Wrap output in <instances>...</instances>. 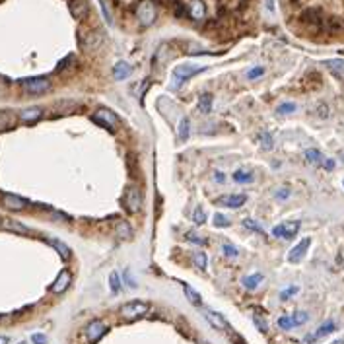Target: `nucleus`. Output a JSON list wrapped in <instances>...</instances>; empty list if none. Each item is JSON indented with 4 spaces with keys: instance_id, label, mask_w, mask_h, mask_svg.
I'll return each instance as SVG.
<instances>
[{
    "instance_id": "36",
    "label": "nucleus",
    "mask_w": 344,
    "mask_h": 344,
    "mask_svg": "<svg viewBox=\"0 0 344 344\" xmlns=\"http://www.w3.org/2000/svg\"><path fill=\"white\" fill-rule=\"evenodd\" d=\"M212 224L216 226V228H228L229 224H231V220L228 218V216H224V214H214V220H212Z\"/></svg>"
},
{
    "instance_id": "17",
    "label": "nucleus",
    "mask_w": 344,
    "mask_h": 344,
    "mask_svg": "<svg viewBox=\"0 0 344 344\" xmlns=\"http://www.w3.org/2000/svg\"><path fill=\"white\" fill-rule=\"evenodd\" d=\"M189 14H191V18H194V20H202V18L206 16V6H204V2H202V0H191V2H189Z\"/></svg>"
},
{
    "instance_id": "15",
    "label": "nucleus",
    "mask_w": 344,
    "mask_h": 344,
    "mask_svg": "<svg viewBox=\"0 0 344 344\" xmlns=\"http://www.w3.org/2000/svg\"><path fill=\"white\" fill-rule=\"evenodd\" d=\"M18 117H20L22 123H28V125L30 123H37L43 117V109L41 107H28V109H22Z\"/></svg>"
},
{
    "instance_id": "30",
    "label": "nucleus",
    "mask_w": 344,
    "mask_h": 344,
    "mask_svg": "<svg viewBox=\"0 0 344 344\" xmlns=\"http://www.w3.org/2000/svg\"><path fill=\"white\" fill-rule=\"evenodd\" d=\"M290 319H292V325H294V327H302V325H306V323L309 321V313L296 311L290 315Z\"/></svg>"
},
{
    "instance_id": "28",
    "label": "nucleus",
    "mask_w": 344,
    "mask_h": 344,
    "mask_svg": "<svg viewBox=\"0 0 344 344\" xmlns=\"http://www.w3.org/2000/svg\"><path fill=\"white\" fill-rule=\"evenodd\" d=\"M233 181L235 183H241V185H247L253 181V173L251 171H245V169H237L235 173H233Z\"/></svg>"
},
{
    "instance_id": "6",
    "label": "nucleus",
    "mask_w": 344,
    "mask_h": 344,
    "mask_svg": "<svg viewBox=\"0 0 344 344\" xmlns=\"http://www.w3.org/2000/svg\"><path fill=\"white\" fill-rule=\"evenodd\" d=\"M136 18H138V22H140L144 28L152 26V24L156 22V18H157L156 6H154L152 2H148V0L140 2V4H138V8H136Z\"/></svg>"
},
{
    "instance_id": "5",
    "label": "nucleus",
    "mask_w": 344,
    "mask_h": 344,
    "mask_svg": "<svg viewBox=\"0 0 344 344\" xmlns=\"http://www.w3.org/2000/svg\"><path fill=\"white\" fill-rule=\"evenodd\" d=\"M125 206L126 210L130 212V214H138L140 212V208H142V191L138 189V185H130V187H126L125 191Z\"/></svg>"
},
{
    "instance_id": "24",
    "label": "nucleus",
    "mask_w": 344,
    "mask_h": 344,
    "mask_svg": "<svg viewBox=\"0 0 344 344\" xmlns=\"http://www.w3.org/2000/svg\"><path fill=\"white\" fill-rule=\"evenodd\" d=\"M49 243L57 249V253L61 255V259H64V261H68L70 259V249H68V245L64 243V241H61V239H57V237H51L49 239Z\"/></svg>"
},
{
    "instance_id": "3",
    "label": "nucleus",
    "mask_w": 344,
    "mask_h": 344,
    "mask_svg": "<svg viewBox=\"0 0 344 344\" xmlns=\"http://www.w3.org/2000/svg\"><path fill=\"white\" fill-rule=\"evenodd\" d=\"M20 86L24 88V92L30 95H41L47 94L51 90V80L49 78H26L20 82Z\"/></svg>"
},
{
    "instance_id": "43",
    "label": "nucleus",
    "mask_w": 344,
    "mask_h": 344,
    "mask_svg": "<svg viewBox=\"0 0 344 344\" xmlns=\"http://www.w3.org/2000/svg\"><path fill=\"white\" fill-rule=\"evenodd\" d=\"M298 294V286H290V288H286L284 292L280 294L282 300H288V298H292V296H296Z\"/></svg>"
},
{
    "instance_id": "33",
    "label": "nucleus",
    "mask_w": 344,
    "mask_h": 344,
    "mask_svg": "<svg viewBox=\"0 0 344 344\" xmlns=\"http://www.w3.org/2000/svg\"><path fill=\"white\" fill-rule=\"evenodd\" d=\"M306 159L311 161V163H321L323 161V154L317 148H307L306 150Z\"/></svg>"
},
{
    "instance_id": "20",
    "label": "nucleus",
    "mask_w": 344,
    "mask_h": 344,
    "mask_svg": "<svg viewBox=\"0 0 344 344\" xmlns=\"http://www.w3.org/2000/svg\"><path fill=\"white\" fill-rule=\"evenodd\" d=\"M130 72H132V66L125 63V61H121V63H117L113 66V78L115 80H126L130 76Z\"/></svg>"
},
{
    "instance_id": "27",
    "label": "nucleus",
    "mask_w": 344,
    "mask_h": 344,
    "mask_svg": "<svg viewBox=\"0 0 344 344\" xmlns=\"http://www.w3.org/2000/svg\"><path fill=\"white\" fill-rule=\"evenodd\" d=\"M261 282H263V274H261V272H255V274H249V276H243L241 284H243L247 290H255Z\"/></svg>"
},
{
    "instance_id": "42",
    "label": "nucleus",
    "mask_w": 344,
    "mask_h": 344,
    "mask_svg": "<svg viewBox=\"0 0 344 344\" xmlns=\"http://www.w3.org/2000/svg\"><path fill=\"white\" fill-rule=\"evenodd\" d=\"M265 74V68L263 66H257V68H251L249 72H247V78L249 80H255V78H261Z\"/></svg>"
},
{
    "instance_id": "40",
    "label": "nucleus",
    "mask_w": 344,
    "mask_h": 344,
    "mask_svg": "<svg viewBox=\"0 0 344 344\" xmlns=\"http://www.w3.org/2000/svg\"><path fill=\"white\" fill-rule=\"evenodd\" d=\"M243 226L245 228H249L251 231H257V233H263V228L255 222V220H251V218H247V220H243Z\"/></svg>"
},
{
    "instance_id": "8",
    "label": "nucleus",
    "mask_w": 344,
    "mask_h": 344,
    "mask_svg": "<svg viewBox=\"0 0 344 344\" xmlns=\"http://www.w3.org/2000/svg\"><path fill=\"white\" fill-rule=\"evenodd\" d=\"M105 331H107V325H105L101 319H94V321H90V323L86 325L84 335H86L88 343L95 344V343H99V339L105 335Z\"/></svg>"
},
{
    "instance_id": "23",
    "label": "nucleus",
    "mask_w": 344,
    "mask_h": 344,
    "mask_svg": "<svg viewBox=\"0 0 344 344\" xmlns=\"http://www.w3.org/2000/svg\"><path fill=\"white\" fill-rule=\"evenodd\" d=\"M337 329V325H335V321H327V323H323L315 333H313L311 337H313V341L317 343L319 339H323V337H327V335H331L333 331Z\"/></svg>"
},
{
    "instance_id": "11",
    "label": "nucleus",
    "mask_w": 344,
    "mask_h": 344,
    "mask_svg": "<svg viewBox=\"0 0 344 344\" xmlns=\"http://www.w3.org/2000/svg\"><path fill=\"white\" fill-rule=\"evenodd\" d=\"M309 245H311V239H309V237H304L300 243H296V245L290 249V253H288V261H290V263H300V261L306 257Z\"/></svg>"
},
{
    "instance_id": "9",
    "label": "nucleus",
    "mask_w": 344,
    "mask_h": 344,
    "mask_svg": "<svg viewBox=\"0 0 344 344\" xmlns=\"http://www.w3.org/2000/svg\"><path fill=\"white\" fill-rule=\"evenodd\" d=\"M0 200H2V204H4L8 210H24V208L30 206V202H28L26 198H22V196H18V194H10V192H4Z\"/></svg>"
},
{
    "instance_id": "22",
    "label": "nucleus",
    "mask_w": 344,
    "mask_h": 344,
    "mask_svg": "<svg viewBox=\"0 0 344 344\" xmlns=\"http://www.w3.org/2000/svg\"><path fill=\"white\" fill-rule=\"evenodd\" d=\"M325 66L331 70V74H335L337 78L344 80V61L343 59H331V61H325Z\"/></svg>"
},
{
    "instance_id": "44",
    "label": "nucleus",
    "mask_w": 344,
    "mask_h": 344,
    "mask_svg": "<svg viewBox=\"0 0 344 344\" xmlns=\"http://www.w3.org/2000/svg\"><path fill=\"white\" fill-rule=\"evenodd\" d=\"M185 237H187L189 241H192V243H196V245H206V239H202V237H198L196 233H191V231H189V233H187V235H185Z\"/></svg>"
},
{
    "instance_id": "48",
    "label": "nucleus",
    "mask_w": 344,
    "mask_h": 344,
    "mask_svg": "<svg viewBox=\"0 0 344 344\" xmlns=\"http://www.w3.org/2000/svg\"><path fill=\"white\" fill-rule=\"evenodd\" d=\"M323 165H325L327 171H333L335 169V161L333 159H323Z\"/></svg>"
},
{
    "instance_id": "41",
    "label": "nucleus",
    "mask_w": 344,
    "mask_h": 344,
    "mask_svg": "<svg viewBox=\"0 0 344 344\" xmlns=\"http://www.w3.org/2000/svg\"><path fill=\"white\" fill-rule=\"evenodd\" d=\"M294 111H296V103H290V101L288 103H282L280 107H278V113L280 115H288V113H294Z\"/></svg>"
},
{
    "instance_id": "25",
    "label": "nucleus",
    "mask_w": 344,
    "mask_h": 344,
    "mask_svg": "<svg viewBox=\"0 0 344 344\" xmlns=\"http://www.w3.org/2000/svg\"><path fill=\"white\" fill-rule=\"evenodd\" d=\"M177 140L179 142H185L189 136H191V123H189V119L187 117H183L181 119V123H179V128H177Z\"/></svg>"
},
{
    "instance_id": "45",
    "label": "nucleus",
    "mask_w": 344,
    "mask_h": 344,
    "mask_svg": "<svg viewBox=\"0 0 344 344\" xmlns=\"http://www.w3.org/2000/svg\"><path fill=\"white\" fill-rule=\"evenodd\" d=\"M253 321H255V325L259 327V331H261V333H267V331H268V327H267L265 319H261L259 315H255V317H253Z\"/></svg>"
},
{
    "instance_id": "29",
    "label": "nucleus",
    "mask_w": 344,
    "mask_h": 344,
    "mask_svg": "<svg viewBox=\"0 0 344 344\" xmlns=\"http://www.w3.org/2000/svg\"><path fill=\"white\" fill-rule=\"evenodd\" d=\"M198 109L200 113H210L212 111V95L210 94H202L198 99Z\"/></svg>"
},
{
    "instance_id": "31",
    "label": "nucleus",
    "mask_w": 344,
    "mask_h": 344,
    "mask_svg": "<svg viewBox=\"0 0 344 344\" xmlns=\"http://www.w3.org/2000/svg\"><path fill=\"white\" fill-rule=\"evenodd\" d=\"M192 263L204 272L206 270V267H208V259H206V255L202 253V251H196V253H192Z\"/></svg>"
},
{
    "instance_id": "26",
    "label": "nucleus",
    "mask_w": 344,
    "mask_h": 344,
    "mask_svg": "<svg viewBox=\"0 0 344 344\" xmlns=\"http://www.w3.org/2000/svg\"><path fill=\"white\" fill-rule=\"evenodd\" d=\"M183 290H185V296H187V300L192 304V306L202 307V300H200V296H198V292H196L194 288H191L189 284H185V286H183Z\"/></svg>"
},
{
    "instance_id": "14",
    "label": "nucleus",
    "mask_w": 344,
    "mask_h": 344,
    "mask_svg": "<svg viewBox=\"0 0 344 344\" xmlns=\"http://www.w3.org/2000/svg\"><path fill=\"white\" fill-rule=\"evenodd\" d=\"M204 319L214 327V329H218V331H228V333H231V329H229V325H228V321L224 319V315H220V313L212 311V309H204Z\"/></svg>"
},
{
    "instance_id": "13",
    "label": "nucleus",
    "mask_w": 344,
    "mask_h": 344,
    "mask_svg": "<svg viewBox=\"0 0 344 344\" xmlns=\"http://www.w3.org/2000/svg\"><path fill=\"white\" fill-rule=\"evenodd\" d=\"M70 282H72V274H70V270H61L59 272V276L55 278V282L51 284V292L53 294H63L68 290V286H70Z\"/></svg>"
},
{
    "instance_id": "10",
    "label": "nucleus",
    "mask_w": 344,
    "mask_h": 344,
    "mask_svg": "<svg viewBox=\"0 0 344 344\" xmlns=\"http://www.w3.org/2000/svg\"><path fill=\"white\" fill-rule=\"evenodd\" d=\"M247 202V194H228V196H218L214 204L226 206V208H239Z\"/></svg>"
},
{
    "instance_id": "51",
    "label": "nucleus",
    "mask_w": 344,
    "mask_h": 344,
    "mask_svg": "<svg viewBox=\"0 0 344 344\" xmlns=\"http://www.w3.org/2000/svg\"><path fill=\"white\" fill-rule=\"evenodd\" d=\"M0 344H10V337H6V335H0Z\"/></svg>"
},
{
    "instance_id": "38",
    "label": "nucleus",
    "mask_w": 344,
    "mask_h": 344,
    "mask_svg": "<svg viewBox=\"0 0 344 344\" xmlns=\"http://www.w3.org/2000/svg\"><path fill=\"white\" fill-rule=\"evenodd\" d=\"M192 220H194V224H204V222H206V214H204L202 206H196V208H194V212H192Z\"/></svg>"
},
{
    "instance_id": "49",
    "label": "nucleus",
    "mask_w": 344,
    "mask_h": 344,
    "mask_svg": "<svg viewBox=\"0 0 344 344\" xmlns=\"http://www.w3.org/2000/svg\"><path fill=\"white\" fill-rule=\"evenodd\" d=\"M214 179H216L218 183H226V175H224V173H220V171H216V173H214Z\"/></svg>"
},
{
    "instance_id": "4",
    "label": "nucleus",
    "mask_w": 344,
    "mask_h": 344,
    "mask_svg": "<svg viewBox=\"0 0 344 344\" xmlns=\"http://www.w3.org/2000/svg\"><path fill=\"white\" fill-rule=\"evenodd\" d=\"M92 119H94L99 126H103V128H107V130H111V132L117 130V126H119V117H117L111 109H105V107H99L94 115H92Z\"/></svg>"
},
{
    "instance_id": "1",
    "label": "nucleus",
    "mask_w": 344,
    "mask_h": 344,
    "mask_svg": "<svg viewBox=\"0 0 344 344\" xmlns=\"http://www.w3.org/2000/svg\"><path fill=\"white\" fill-rule=\"evenodd\" d=\"M148 311H150V307H148L146 302L132 300V302H126V304L121 306L119 315H121L125 321H136V319H142Z\"/></svg>"
},
{
    "instance_id": "52",
    "label": "nucleus",
    "mask_w": 344,
    "mask_h": 344,
    "mask_svg": "<svg viewBox=\"0 0 344 344\" xmlns=\"http://www.w3.org/2000/svg\"><path fill=\"white\" fill-rule=\"evenodd\" d=\"M331 344H344V339H337L335 343H331Z\"/></svg>"
},
{
    "instance_id": "16",
    "label": "nucleus",
    "mask_w": 344,
    "mask_h": 344,
    "mask_svg": "<svg viewBox=\"0 0 344 344\" xmlns=\"http://www.w3.org/2000/svg\"><path fill=\"white\" fill-rule=\"evenodd\" d=\"M0 228H2V229H8V231H14V233L30 235V229H28V226H24V224H20V222H16V220H12V218L0 220Z\"/></svg>"
},
{
    "instance_id": "19",
    "label": "nucleus",
    "mask_w": 344,
    "mask_h": 344,
    "mask_svg": "<svg viewBox=\"0 0 344 344\" xmlns=\"http://www.w3.org/2000/svg\"><path fill=\"white\" fill-rule=\"evenodd\" d=\"M101 33H95V32H90V33H84V37H82V47L84 49H88V51H94L97 49L101 43V37H99Z\"/></svg>"
},
{
    "instance_id": "2",
    "label": "nucleus",
    "mask_w": 344,
    "mask_h": 344,
    "mask_svg": "<svg viewBox=\"0 0 344 344\" xmlns=\"http://www.w3.org/2000/svg\"><path fill=\"white\" fill-rule=\"evenodd\" d=\"M206 66H200V64H179L175 70H173V88H181L183 86V82L189 80V78H192L194 74H198V72H202Z\"/></svg>"
},
{
    "instance_id": "34",
    "label": "nucleus",
    "mask_w": 344,
    "mask_h": 344,
    "mask_svg": "<svg viewBox=\"0 0 344 344\" xmlns=\"http://www.w3.org/2000/svg\"><path fill=\"white\" fill-rule=\"evenodd\" d=\"M259 142L263 144V148H265V150H270V148H272V144H274V140H272V134H270V132H261V134H259Z\"/></svg>"
},
{
    "instance_id": "21",
    "label": "nucleus",
    "mask_w": 344,
    "mask_h": 344,
    "mask_svg": "<svg viewBox=\"0 0 344 344\" xmlns=\"http://www.w3.org/2000/svg\"><path fill=\"white\" fill-rule=\"evenodd\" d=\"M14 125H16V115H14L12 111H4V109H0V132L14 128Z\"/></svg>"
},
{
    "instance_id": "18",
    "label": "nucleus",
    "mask_w": 344,
    "mask_h": 344,
    "mask_svg": "<svg viewBox=\"0 0 344 344\" xmlns=\"http://www.w3.org/2000/svg\"><path fill=\"white\" fill-rule=\"evenodd\" d=\"M115 235L121 239V241H126V239H130L132 237V226L125 222V220H119L117 224H115Z\"/></svg>"
},
{
    "instance_id": "7",
    "label": "nucleus",
    "mask_w": 344,
    "mask_h": 344,
    "mask_svg": "<svg viewBox=\"0 0 344 344\" xmlns=\"http://www.w3.org/2000/svg\"><path fill=\"white\" fill-rule=\"evenodd\" d=\"M300 231V222L298 220H290V222H282L278 226L272 228V235L280 237V239H294Z\"/></svg>"
},
{
    "instance_id": "37",
    "label": "nucleus",
    "mask_w": 344,
    "mask_h": 344,
    "mask_svg": "<svg viewBox=\"0 0 344 344\" xmlns=\"http://www.w3.org/2000/svg\"><path fill=\"white\" fill-rule=\"evenodd\" d=\"M222 251H224V255H226V257H231V259L239 257V251L235 249L231 243H228V241H226V243H222Z\"/></svg>"
},
{
    "instance_id": "35",
    "label": "nucleus",
    "mask_w": 344,
    "mask_h": 344,
    "mask_svg": "<svg viewBox=\"0 0 344 344\" xmlns=\"http://www.w3.org/2000/svg\"><path fill=\"white\" fill-rule=\"evenodd\" d=\"M99 8H101V14H103V20L107 26H113V18H111V12L107 8V2L105 0H99Z\"/></svg>"
},
{
    "instance_id": "12",
    "label": "nucleus",
    "mask_w": 344,
    "mask_h": 344,
    "mask_svg": "<svg viewBox=\"0 0 344 344\" xmlns=\"http://www.w3.org/2000/svg\"><path fill=\"white\" fill-rule=\"evenodd\" d=\"M68 10H70V16L74 20H84L90 12V6H88V0H70L68 2Z\"/></svg>"
},
{
    "instance_id": "53",
    "label": "nucleus",
    "mask_w": 344,
    "mask_h": 344,
    "mask_svg": "<svg viewBox=\"0 0 344 344\" xmlns=\"http://www.w3.org/2000/svg\"><path fill=\"white\" fill-rule=\"evenodd\" d=\"M20 344H26V343H20Z\"/></svg>"
},
{
    "instance_id": "47",
    "label": "nucleus",
    "mask_w": 344,
    "mask_h": 344,
    "mask_svg": "<svg viewBox=\"0 0 344 344\" xmlns=\"http://www.w3.org/2000/svg\"><path fill=\"white\" fill-rule=\"evenodd\" d=\"M288 196H290V189L288 187H280L276 191V198L278 200H288Z\"/></svg>"
},
{
    "instance_id": "46",
    "label": "nucleus",
    "mask_w": 344,
    "mask_h": 344,
    "mask_svg": "<svg viewBox=\"0 0 344 344\" xmlns=\"http://www.w3.org/2000/svg\"><path fill=\"white\" fill-rule=\"evenodd\" d=\"M32 343L33 344H47V337L43 333H33L32 335Z\"/></svg>"
},
{
    "instance_id": "39",
    "label": "nucleus",
    "mask_w": 344,
    "mask_h": 344,
    "mask_svg": "<svg viewBox=\"0 0 344 344\" xmlns=\"http://www.w3.org/2000/svg\"><path fill=\"white\" fill-rule=\"evenodd\" d=\"M278 327H280L282 331H290V329H294L290 315H284V317H280V319H278Z\"/></svg>"
},
{
    "instance_id": "32",
    "label": "nucleus",
    "mask_w": 344,
    "mask_h": 344,
    "mask_svg": "<svg viewBox=\"0 0 344 344\" xmlns=\"http://www.w3.org/2000/svg\"><path fill=\"white\" fill-rule=\"evenodd\" d=\"M109 288H111V292H113V294L121 292V288H123V282H121V276H119V272H111V274H109Z\"/></svg>"
},
{
    "instance_id": "50",
    "label": "nucleus",
    "mask_w": 344,
    "mask_h": 344,
    "mask_svg": "<svg viewBox=\"0 0 344 344\" xmlns=\"http://www.w3.org/2000/svg\"><path fill=\"white\" fill-rule=\"evenodd\" d=\"M267 10L268 12H274V0H267Z\"/></svg>"
}]
</instances>
